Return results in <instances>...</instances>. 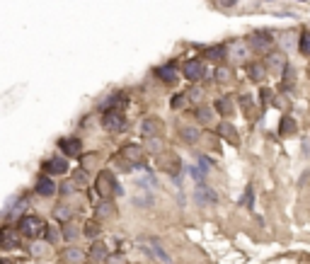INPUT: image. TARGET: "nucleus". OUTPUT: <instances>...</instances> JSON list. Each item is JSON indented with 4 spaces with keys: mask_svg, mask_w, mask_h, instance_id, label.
I'll use <instances>...</instances> for the list:
<instances>
[{
    "mask_svg": "<svg viewBox=\"0 0 310 264\" xmlns=\"http://www.w3.org/2000/svg\"><path fill=\"white\" fill-rule=\"evenodd\" d=\"M36 194L39 197H54L56 194V182L51 179V175H42L36 179Z\"/></svg>",
    "mask_w": 310,
    "mask_h": 264,
    "instance_id": "9b49d317",
    "label": "nucleus"
},
{
    "mask_svg": "<svg viewBox=\"0 0 310 264\" xmlns=\"http://www.w3.org/2000/svg\"><path fill=\"white\" fill-rule=\"evenodd\" d=\"M216 3H218L221 8H225V10H228V8H235V5H238V0H216Z\"/></svg>",
    "mask_w": 310,
    "mask_h": 264,
    "instance_id": "4c0bfd02",
    "label": "nucleus"
},
{
    "mask_svg": "<svg viewBox=\"0 0 310 264\" xmlns=\"http://www.w3.org/2000/svg\"><path fill=\"white\" fill-rule=\"evenodd\" d=\"M143 163V148L141 145H124L122 150H119V165L124 167V170H131V167L141 165Z\"/></svg>",
    "mask_w": 310,
    "mask_h": 264,
    "instance_id": "7ed1b4c3",
    "label": "nucleus"
},
{
    "mask_svg": "<svg viewBox=\"0 0 310 264\" xmlns=\"http://www.w3.org/2000/svg\"><path fill=\"white\" fill-rule=\"evenodd\" d=\"M75 187H80V184H78L75 179H73V182H66V184H63V187L58 189V192H61L63 197H68V194H73V189H75Z\"/></svg>",
    "mask_w": 310,
    "mask_h": 264,
    "instance_id": "f704fd0d",
    "label": "nucleus"
},
{
    "mask_svg": "<svg viewBox=\"0 0 310 264\" xmlns=\"http://www.w3.org/2000/svg\"><path fill=\"white\" fill-rule=\"evenodd\" d=\"M143 250H145L148 254H150V257L160 259L163 264H170V262H172V257H170V254H167L165 250H163V247L158 245V242H150V245H148V247H143Z\"/></svg>",
    "mask_w": 310,
    "mask_h": 264,
    "instance_id": "f3484780",
    "label": "nucleus"
},
{
    "mask_svg": "<svg viewBox=\"0 0 310 264\" xmlns=\"http://www.w3.org/2000/svg\"><path fill=\"white\" fill-rule=\"evenodd\" d=\"M102 126H104V131L109 133H119L126 129V119H124L122 109H107L102 114Z\"/></svg>",
    "mask_w": 310,
    "mask_h": 264,
    "instance_id": "20e7f679",
    "label": "nucleus"
},
{
    "mask_svg": "<svg viewBox=\"0 0 310 264\" xmlns=\"http://www.w3.org/2000/svg\"><path fill=\"white\" fill-rule=\"evenodd\" d=\"M155 76L160 78L163 83H167V85H172V83L177 80V68L172 66V63H167V66H160V68H155Z\"/></svg>",
    "mask_w": 310,
    "mask_h": 264,
    "instance_id": "2eb2a0df",
    "label": "nucleus"
},
{
    "mask_svg": "<svg viewBox=\"0 0 310 264\" xmlns=\"http://www.w3.org/2000/svg\"><path fill=\"white\" fill-rule=\"evenodd\" d=\"M197 201H201V204H216V201H218V194H216L213 189L201 187L199 192H197Z\"/></svg>",
    "mask_w": 310,
    "mask_h": 264,
    "instance_id": "412c9836",
    "label": "nucleus"
},
{
    "mask_svg": "<svg viewBox=\"0 0 310 264\" xmlns=\"http://www.w3.org/2000/svg\"><path fill=\"white\" fill-rule=\"evenodd\" d=\"M32 252L34 254H44L46 250H44V245H39V242H34V247H32Z\"/></svg>",
    "mask_w": 310,
    "mask_h": 264,
    "instance_id": "58836bf2",
    "label": "nucleus"
},
{
    "mask_svg": "<svg viewBox=\"0 0 310 264\" xmlns=\"http://www.w3.org/2000/svg\"><path fill=\"white\" fill-rule=\"evenodd\" d=\"M46 225L39 216H22L17 220V231L22 233L24 238H39V235H46Z\"/></svg>",
    "mask_w": 310,
    "mask_h": 264,
    "instance_id": "f03ea898",
    "label": "nucleus"
},
{
    "mask_svg": "<svg viewBox=\"0 0 310 264\" xmlns=\"http://www.w3.org/2000/svg\"><path fill=\"white\" fill-rule=\"evenodd\" d=\"M182 141H187V143H194V141H199V131H197V129H191V126L182 129Z\"/></svg>",
    "mask_w": 310,
    "mask_h": 264,
    "instance_id": "c85d7f7f",
    "label": "nucleus"
},
{
    "mask_svg": "<svg viewBox=\"0 0 310 264\" xmlns=\"http://www.w3.org/2000/svg\"><path fill=\"white\" fill-rule=\"evenodd\" d=\"M240 107H243L245 114L250 117V114H252V109H255V102H252V97H250V95H240Z\"/></svg>",
    "mask_w": 310,
    "mask_h": 264,
    "instance_id": "7c9ffc66",
    "label": "nucleus"
},
{
    "mask_svg": "<svg viewBox=\"0 0 310 264\" xmlns=\"http://www.w3.org/2000/svg\"><path fill=\"white\" fill-rule=\"evenodd\" d=\"M259 95H262V107H269V102L274 99V92L264 88V90H262V92H259Z\"/></svg>",
    "mask_w": 310,
    "mask_h": 264,
    "instance_id": "c9c22d12",
    "label": "nucleus"
},
{
    "mask_svg": "<svg viewBox=\"0 0 310 264\" xmlns=\"http://www.w3.org/2000/svg\"><path fill=\"white\" fill-rule=\"evenodd\" d=\"M163 121L160 119H145L143 124H141V133H143L145 138H153V136H160L163 133Z\"/></svg>",
    "mask_w": 310,
    "mask_h": 264,
    "instance_id": "f8f14e48",
    "label": "nucleus"
},
{
    "mask_svg": "<svg viewBox=\"0 0 310 264\" xmlns=\"http://www.w3.org/2000/svg\"><path fill=\"white\" fill-rule=\"evenodd\" d=\"M286 56L284 54H269L266 56V68H272V73H284L286 70Z\"/></svg>",
    "mask_w": 310,
    "mask_h": 264,
    "instance_id": "4468645a",
    "label": "nucleus"
},
{
    "mask_svg": "<svg viewBox=\"0 0 310 264\" xmlns=\"http://www.w3.org/2000/svg\"><path fill=\"white\" fill-rule=\"evenodd\" d=\"M298 3H305V0H298Z\"/></svg>",
    "mask_w": 310,
    "mask_h": 264,
    "instance_id": "79ce46f5",
    "label": "nucleus"
},
{
    "mask_svg": "<svg viewBox=\"0 0 310 264\" xmlns=\"http://www.w3.org/2000/svg\"><path fill=\"white\" fill-rule=\"evenodd\" d=\"M85 235H88V238H97V235H100V220L97 218L88 220V223H85Z\"/></svg>",
    "mask_w": 310,
    "mask_h": 264,
    "instance_id": "a878e982",
    "label": "nucleus"
},
{
    "mask_svg": "<svg viewBox=\"0 0 310 264\" xmlns=\"http://www.w3.org/2000/svg\"><path fill=\"white\" fill-rule=\"evenodd\" d=\"M298 49H300V54H303V56H310V32H303V34H300Z\"/></svg>",
    "mask_w": 310,
    "mask_h": 264,
    "instance_id": "bb28decb",
    "label": "nucleus"
},
{
    "mask_svg": "<svg viewBox=\"0 0 310 264\" xmlns=\"http://www.w3.org/2000/svg\"><path fill=\"white\" fill-rule=\"evenodd\" d=\"M182 76L187 78V80H191V83L201 80V78L206 76V66H204V61H199V58H189L187 63L182 66Z\"/></svg>",
    "mask_w": 310,
    "mask_h": 264,
    "instance_id": "423d86ee",
    "label": "nucleus"
},
{
    "mask_svg": "<svg viewBox=\"0 0 310 264\" xmlns=\"http://www.w3.org/2000/svg\"><path fill=\"white\" fill-rule=\"evenodd\" d=\"M58 148L68 155V158H80V150H83V143H80V138H61L58 141Z\"/></svg>",
    "mask_w": 310,
    "mask_h": 264,
    "instance_id": "1a4fd4ad",
    "label": "nucleus"
},
{
    "mask_svg": "<svg viewBox=\"0 0 310 264\" xmlns=\"http://www.w3.org/2000/svg\"><path fill=\"white\" fill-rule=\"evenodd\" d=\"M281 76H284V88H286V90L296 83V70H293V66H286V70H284Z\"/></svg>",
    "mask_w": 310,
    "mask_h": 264,
    "instance_id": "cd10ccee",
    "label": "nucleus"
},
{
    "mask_svg": "<svg viewBox=\"0 0 310 264\" xmlns=\"http://www.w3.org/2000/svg\"><path fill=\"white\" fill-rule=\"evenodd\" d=\"M148 148L153 150V153H165V143H163V138L160 136H153V138H148Z\"/></svg>",
    "mask_w": 310,
    "mask_h": 264,
    "instance_id": "393cba45",
    "label": "nucleus"
},
{
    "mask_svg": "<svg viewBox=\"0 0 310 264\" xmlns=\"http://www.w3.org/2000/svg\"><path fill=\"white\" fill-rule=\"evenodd\" d=\"M245 54H247V49H245V44H240V42H235V46L230 49V58H235V61H243Z\"/></svg>",
    "mask_w": 310,
    "mask_h": 264,
    "instance_id": "c756f323",
    "label": "nucleus"
},
{
    "mask_svg": "<svg viewBox=\"0 0 310 264\" xmlns=\"http://www.w3.org/2000/svg\"><path fill=\"white\" fill-rule=\"evenodd\" d=\"M58 259H61L63 264H78V262L85 259V252H83L80 247H75V245H70V247H66V250H61Z\"/></svg>",
    "mask_w": 310,
    "mask_h": 264,
    "instance_id": "9d476101",
    "label": "nucleus"
},
{
    "mask_svg": "<svg viewBox=\"0 0 310 264\" xmlns=\"http://www.w3.org/2000/svg\"><path fill=\"white\" fill-rule=\"evenodd\" d=\"M197 121H199V124H209L211 121V109L209 107H199V109H197Z\"/></svg>",
    "mask_w": 310,
    "mask_h": 264,
    "instance_id": "2f4dec72",
    "label": "nucleus"
},
{
    "mask_svg": "<svg viewBox=\"0 0 310 264\" xmlns=\"http://www.w3.org/2000/svg\"><path fill=\"white\" fill-rule=\"evenodd\" d=\"M266 3H274V0H266Z\"/></svg>",
    "mask_w": 310,
    "mask_h": 264,
    "instance_id": "a19ab883",
    "label": "nucleus"
},
{
    "mask_svg": "<svg viewBox=\"0 0 310 264\" xmlns=\"http://www.w3.org/2000/svg\"><path fill=\"white\" fill-rule=\"evenodd\" d=\"M61 235H63V233H58V231H56V228H46V240L51 242V245H56Z\"/></svg>",
    "mask_w": 310,
    "mask_h": 264,
    "instance_id": "72a5a7b5",
    "label": "nucleus"
},
{
    "mask_svg": "<svg viewBox=\"0 0 310 264\" xmlns=\"http://www.w3.org/2000/svg\"><path fill=\"white\" fill-rule=\"evenodd\" d=\"M216 109H218V114H223V117L232 114V99L230 97H218L216 99Z\"/></svg>",
    "mask_w": 310,
    "mask_h": 264,
    "instance_id": "4be33fe9",
    "label": "nucleus"
},
{
    "mask_svg": "<svg viewBox=\"0 0 310 264\" xmlns=\"http://www.w3.org/2000/svg\"><path fill=\"white\" fill-rule=\"evenodd\" d=\"M44 172L46 175H66L68 172V160L66 158H58V155L49 158V160L44 163Z\"/></svg>",
    "mask_w": 310,
    "mask_h": 264,
    "instance_id": "6e6552de",
    "label": "nucleus"
},
{
    "mask_svg": "<svg viewBox=\"0 0 310 264\" xmlns=\"http://www.w3.org/2000/svg\"><path fill=\"white\" fill-rule=\"evenodd\" d=\"M187 102H189V95H187V92H177L175 97L170 99V107H172V109H182Z\"/></svg>",
    "mask_w": 310,
    "mask_h": 264,
    "instance_id": "b1692460",
    "label": "nucleus"
},
{
    "mask_svg": "<svg viewBox=\"0 0 310 264\" xmlns=\"http://www.w3.org/2000/svg\"><path fill=\"white\" fill-rule=\"evenodd\" d=\"M88 257L92 262H104L107 259V247L102 242H92V247L88 250Z\"/></svg>",
    "mask_w": 310,
    "mask_h": 264,
    "instance_id": "6ab92c4d",
    "label": "nucleus"
},
{
    "mask_svg": "<svg viewBox=\"0 0 310 264\" xmlns=\"http://www.w3.org/2000/svg\"><path fill=\"white\" fill-rule=\"evenodd\" d=\"M95 192L102 199H111L114 194H122V187L117 184V177L111 175L109 170H100L95 177Z\"/></svg>",
    "mask_w": 310,
    "mask_h": 264,
    "instance_id": "f257e3e1",
    "label": "nucleus"
},
{
    "mask_svg": "<svg viewBox=\"0 0 310 264\" xmlns=\"http://www.w3.org/2000/svg\"><path fill=\"white\" fill-rule=\"evenodd\" d=\"M216 76H218V80H221V83H225V80H228V70H225V68H221Z\"/></svg>",
    "mask_w": 310,
    "mask_h": 264,
    "instance_id": "ea45409f",
    "label": "nucleus"
},
{
    "mask_svg": "<svg viewBox=\"0 0 310 264\" xmlns=\"http://www.w3.org/2000/svg\"><path fill=\"white\" fill-rule=\"evenodd\" d=\"M0 245H3V250H17L20 247V231L5 225L0 233Z\"/></svg>",
    "mask_w": 310,
    "mask_h": 264,
    "instance_id": "0eeeda50",
    "label": "nucleus"
},
{
    "mask_svg": "<svg viewBox=\"0 0 310 264\" xmlns=\"http://www.w3.org/2000/svg\"><path fill=\"white\" fill-rule=\"evenodd\" d=\"M216 131L221 133V138H225L228 143H240V138H238V131H235V126L232 124H228V121H223V124H218V129Z\"/></svg>",
    "mask_w": 310,
    "mask_h": 264,
    "instance_id": "dca6fc26",
    "label": "nucleus"
},
{
    "mask_svg": "<svg viewBox=\"0 0 310 264\" xmlns=\"http://www.w3.org/2000/svg\"><path fill=\"white\" fill-rule=\"evenodd\" d=\"M247 76H250V80H255V83H262L266 78V66L264 63H250L247 66Z\"/></svg>",
    "mask_w": 310,
    "mask_h": 264,
    "instance_id": "a211bd4d",
    "label": "nucleus"
},
{
    "mask_svg": "<svg viewBox=\"0 0 310 264\" xmlns=\"http://www.w3.org/2000/svg\"><path fill=\"white\" fill-rule=\"evenodd\" d=\"M111 213H114V204H111L109 199H104L100 206L95 209V218H97V220H107Z\"/></svg>",
    "mask_w": 310,
    "mask_h": 264,
    "instance_id": "aec40b11",
    "label": "nucleus"
},
{
    "mask_svg": "<svg viewBox=\"0 0 310 264\" xmlns=\"http://www.w3.org/2000/svg\"><path fill=\"white\" fill-rule=\"evenodd\" d=\"M70 216H73V213H70V209H68L66 204H61V206H56V209H54V218L61 220V223H68V220H70Z\"/></svg>",
    "mask_w": 310,
    "mask_h": 264,
    "instance_id": "5701e85b",
    "label": "nucleus"
},
{
    "mask_svg": "<svg viewBox=\"0 0 310 264\" xmlns=\"http://www.w3.org/2000/svg\"><path fill=\"white\" fill-rule=\"evenodd\" d=\"M296 131H298L296 119H293L291 114H284L281 121H279V133H281V136H296Z\"/></svg>",
    "mask_w": 310,
    "mask_h": 264,
    "instance_id": "ddd939ff",
    "label": "nucleus"
},
{
    "mask_svg": "<svg viewBox=\"0 0 310 264\" xmlns=\"http://www.w3.org/2000/svg\"><path fill=\"white\" fill-rule=\"evenodd\" d=\"M243 204H245V206H252V204H255V194H252V187H247V194H245Z\"/></svg>",
    "mask_w": 310,
    "mask_h": 264,
    "instance_id": "e433bc0d",
    "label": "nucleus"
},
{
    "mask_svg": "<svg viewBox=\"0 0 310 264\" xmlns=\"http://www.w3.org/2000/svg\"><path fill=\"white\" fill-rule=\"evenodd\" d=\"M78 235H80V231H78V228H73V225H66V228H63V240L73 242Z\"/></svg>",
    "mask_w": 310,
    "mask_h": 264,
    "instance_id": "473e14b6",
    "label": "nucleus"
},
{
    "mask_svg": "<svg viewBox=\"0 0 310 264\" xmlns=\"http://www.w3.org/2000/svg\"><path fill=\"white\" fill-rule=\"evenodd\" d=\"M272 44H274V36L269 32H252L247 39V46L257 54H272Z\"/></svg>",
    "mask_w": 310,
    "mask_h": 264,
    "instance_id": "39448f33",
    "label": "nucleus"
}]
</instances>
